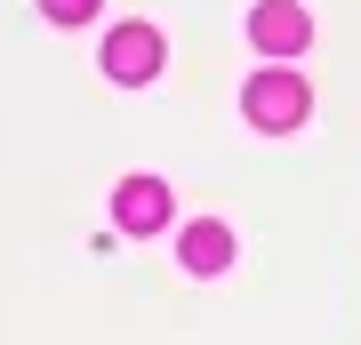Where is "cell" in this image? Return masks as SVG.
<instances>
[{
  "label": "cell",
  "mask_w": 361,
  "mask_h": 345,
  "mask_svg": "<svg viewBox=\"0 0 361 345\" xmlns=\"http://www.w3.org/2000/svg\"><path fill=\"white\" fill-rule=\"evenodd\" d=\"M249 40H257V56H297L313 40V16L297 0H257L249 8Z\"/></svg>",
  "instance_id": "3957f363"
},
{
  "label": "cell",
  "mask_w": 361,
  "mask_h": 345,
  "mask_svg": "<svg viewBox=\"0 0 361 345\" xmlns=\"http://www.w3.org/2000/svg\"><path fill=\"white\" fill-rule=\"evenodd\" d=\"M177 265H185V273H201V282H209V273H225V265H233V225L193 217V225L177 233Z\"/></svg>",
  "instance_id": "5b68a950"
},
{
  "label": "cell",
  "mask_w": 361,
  "mask_h": 345,
  "mask_svg": "<svg viewBox=\"0 0 361 345\" xmlns=\"http://www.w3.org/2000/svg\"><path fill=\"white\" fill-rule=\"evenodd\" d=\"M113 225L137 233V241L161 233V225H169V185H161V177H121V185H113Z\"/></svg>",
  "instance_id": "277c9868"
},
{
  "label": "cell",
  "mask_w": 361,
  "mask_h": 345,
  "mask_svg": "<svg viewBox=\"0 0 361 345\" xmlns=\"http://www.w3.org/2000/svg\"><path fill=\"white\" fill-rule=\"evenodd\" d=\"M40 16H49V25H89L97 0H40Z\"/></svg>",
  "instance_id": "8992f818"
},
{
  "label": "cell",
  "mask_w": 361,
  "mask_h": 345,
  "mask_svg": "<svg viewBox=\"0 0 361 345\" xmlns=\"http://www.w3.org/2000/svg\"><path fill=\"white\" fill-rule=\"evenodd\" d=\"M313 113V89L289 73V64H257V80L241 89V121L265 128V137H289V128H305Z\"/></svg>",
  "instance_id": "6da1fadb"
},
{
  "label": "cell",
  "mask_w": 361,
  "mask_h": 345,
  "mask_svg": "<svg viewBox=\"0 0 361 345\" xmlns=\"http://www.w3.org/2000/svg\"><path fill=\"white\" fill-rule=\"evenodd\" d=\"M161 25H113L104 32V73L121 80V89H145V80L161 73Z\"/></svg>",
  "instance_id": "7a4b0ae2"
}]
</instances>
